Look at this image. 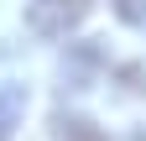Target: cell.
Here are the masks:
<instances>
[{
  "label": "cell",
  "instance_id": "obj_4",
  "mask_svg": "<svg viewBox=\"0 0 146 141\" xmlns=\"http://www.w3.org/2000/svg\"><path fill=\"white\" fill-rule=\"evenodd\" d=\"M115 11H120L131 26H146V0H115Z\"/></svg>",
  "mask_w": 146,
  "mask_h": 141
},
{
  "label": "cell",
  "instance_id": "obj_1",
  "mask_svg": "<svg viewBox=\"0 0 146 141\" xmlns=\"http://www.w3.org/2000/svg\"><path fill=\"white\" fill-rule=\"evenodd\" d=\"M89 11H94V0H31V5H26V26L36 31V37L58 42V37H68L73 26H84Z\"/></svg>",
  "mask_w": 146,
  "mask_h": 141
},
{
  "label": "cell",
  "instance_id": "obj_2",
  "mask_svg": "<svg viewBox=\"0 0 146 141\" xmlns=\"http://www.w3.org/2000/svg\"><path fill=\"white\" fill-rule=\"evenodd\" d=\"M21 115H26V89H21V84H0V141L16 136Z\"/></svg>",
  "mask_w": 146,
  "mask_h": 141
},
{
  "label": "cell",
  "instance_id": "obj_3",
  "mask_svg": "<svg viewBox=\"0 0 146 141\" xmlns=\"http://www.w3.org/2000/svg\"><path fill=\"white\" fill-rule=\"evenodd\" d=\"M52 136L58 141H104V131L94 120H84V115H58L52 120Z\"/></svg>",
  "mask_w": 146,
  "mask_h": 141
}]
</instances>
